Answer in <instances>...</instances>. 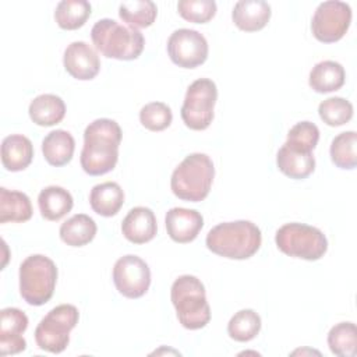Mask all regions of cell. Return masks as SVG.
Listing matches in <instances>:
<instances>
[{"mask_svg":"<svg viewBox=\"0 0 357 357\" xmlns=\"http://www.w3.org/2000/svg\"><path fill=\"white\" fill-rule=\"evenodd\" d=\"M346 78L344 68L340 63L333 60H324L317 63L310 73V86L318 93H328L343 86Z\"/></svg>","mask_w":357,"mask_h":357,"instance_id":"603a6c76","label":"cell"},{"mask_svg":"<svg viewBox=\"0 0 357 357\" xmlns=\"http://www.w3.org/2000/svg\"><path fill=\"white\" fill-rule=\"evenodd\" d=\"M120 18L130 26L146 28L151 26L158 15V7L151 0H135L121 3L119 7Z\"/></svg>","mask_w":357,"mask_h":357,"instance_id":"83f0119b","label":"cell"},{"mask_svg":"<svg viewBox=\"0 0 357 357\" xmlns=\"http://www.w3.org/2000/svg\"><path fill=\"white\" fill-rule=\"evenodd\" d=\"M319 139V130L311 121H300L287 132L284 145L298 152H312Z\"/></svg>","mask_w":357,"mask_h":357,"instance_id":"d6a6232c","label":"cell"},{"mask_svg":"<svg viewBox=\"0 0 357 357\" xmlns=\"http://www.w3.org/2000/svg\"><path fill=\"white\" fill-rule=\"evenodd\" d=\"M172 109L163 102L146 103L139 110V121L149 131H162L172 124Z\"/></svg>","mask_w":357,"mask_h":357,"instance_id":"836d02e7","label":"cell"},{"mask_svg":"<svg viewBox=\"0 0 357 357\" xmlns=\"http://www.w3.org/2000/svg\"><path fill=\"white\" fill-rule=\"evenodd\" d=\"M74 149L75 141L66 130L50 131L42 141V152L46 162L56 167L67 165L74 155Z\"/></svg>","mask_w":357,"mask_h":357,"instance_id":"ffe728a7","label":"cell"},{"mask_svg":"<svg viewBox=\"0 0 357 357\" xmlns=\"http://www.w3.org/2000/svg\"><path fill=\"white\" fill-rule=\"evenodd\" d=\"M165 223L169 237L176 243L185 244L197 238L204 226V218L195 209L172 208L166 213Z\"/></svg>","mask_w":357,"mask_h":357,"instance_id":"9a60e30c","label":"cell"},{"mask_svg":"<svg viewBox=\"0 0 357 357\" xmlns=\"http://www.w3.org/2000/svg\"><path fill=\"white\" fill-rule=\"evenodd\" d=\"M218 99L216 84L209 78L194 81L187 92L181 106V119L184 124L195 131L205 130L213 120V107Z\"/></svg>","mask_w":357,"mask_h":357,"instance_id":"9c48e42d","label":"cell"},{"mask_svg":"<svg viewBox=\"0 0 357 357\" xmlns=\"http://www.w3.org/2000/svg\"><path fill=\"white\" fill-rule=\"evenodd\" d=\"M158 225L152 209L145 206L132 208L123 219L121 231L134 244H145L156 236Z\"/></svg>","mask_w":357,"mask_h":357,"instance_id":"2e32d148","label":"cell"},{"mask_svg":"<svg viewBox=\"0 0 357 357\" xmlns=\"http://www.w3.org/2000/svg\"><path fill=\"white\" fill-rule=\"evenodd\" d=\"M121 128L112 119H96L84 131L81 167L89 176L112 172L119 159Z\"/></svg>","mask_w":357,"mask_h":357,"instance_id":"6da1fadb","label":"cell"},{"mask_svg":"<svg viewBox=\"0 0 357 357\" xmlns=\"http://www.w3.org/2000/svg\"><path fill=\"white\" fill-rule=\"evenodd\" d=\"M213 176L215 167L211 158L205 153H191L174 169L170 187L177 198L199 202L208 197Z\"/></svg>","mask_w":357,"mask_h":357,"instance_id":"277c9868","label":"cell"},{"mask_svg":"<svg viewBox=\"0 0 357 357\" xmlns=\"http://www.w3.org/2000/svg\"><path fill=\"white\" fill-rule=\"evenodd\" d=\"M63 64L66 71L75 79L88 81L98 75L100 70V61L98 53L82 40L70 43L63 56Z\"/></svg>","mask_w":357,"mask_h":357,"instance_id":"5bb4252c","label":"cell"},{"mask_svg":"<svg viewBox=\"0 0 357 357\" xmlns=\"http://www.w3.org/2000/svg\"><path fill=\"white\" fill-rule=\"evenodd\" d=\"M331 351L339 357H353L357 349V329L353 322H340L328 333Z\"/></svg>","mask_w":357,"mask_h":357,"instance_id":"f1b7e54d","label":"cell"},{"mask_svg":"<svg viewBox=\"0 0 357 357\" xmlns=\"http://www.w3.org/2000/svg\"><path fill=\"white\" fill-rule=\"evenodd\" d=\"M78 310L71 304L52 308L35 329L36 344L49 353H61L70 343V332L78 324Z\"/></svg>","mask_w":357,"mask_h":357,"instance_id":"ba28073f","label":"cell"},{"mask_svg":"<svg viewBox=\"0 0 357 357\" xmlns=\"http://www.w3.org/2000/svg\"><path fill=\"white\" fill-rule=\"evenodd\" d=\"M32 216L31 199L21 191L0 188V223L26 222Z\"/></svg>","mask_w":357,"mask_h":357,"instance_id":"d4e9b609","label":"cell"},{"mask_svg":"<svg viewBox=\"0 0 357 357\" xmlns=\"http://www.w3.org/2000/svg\"><path fill=\"white\" fill-rule=\"evenodd\" d=\"M38 205L42 216L47 220H60L74 205L71 194L59 185H49L39 192Z\"/></svg>","mask_w":357,"mask_h":357,"instance_id":"cb8c5ba5","label":"cell"},{"mask_svg":"<svg viewBox=\"0 0 357 357\" xmlns=\"http://www.w3.org/2000/svg\"><path fill=\"white\" fill-rule=\"evenodd\" d=\"M91 38L95 47L109 59L134 60L145 45L144 35L130 26L123 25L112 18H102L91 29Z\"/></svg>","mask_w":357,"mask_h":357,"instance_id":"3957f363","label":"cell"},{"mask_svg":"<svg viewBox=\"0 0 357 357\" xmlns=\"http://www.w3.org/2000/svg\"><path fill=\"white\" fill-rule=\"evenodd\" d=\"M89 204L93 212L100 216H114L124 204V192L114 181L96 184L89 194Z\"/></svg>","mask_w":357,"mask_h":357,"instance_id":"44dd1931","label":"cell"},{"mask_svg":"<svg viewBox=\"0 0 357 357\" xmlns=\"http://www.w3.org/2000/svg\"><path fill=\"white\" fill-rule=\"evenodd\" d=\"M278 169L290 178L301 180L308 177L315 169V159L312 152H298L287 148L284 144L276 155Z\"/></svg>","mask_w":357,"mask_h":357,"instance_id":"7402d4cb","label":"cell"},{"mask_svg":"<svg viewBox=\"0 0 357 357\" xmlns=\"http://www.w3.org/2000/svg\"><path fill=\"white\" fill-rule=\"evenodd\" d=\"M351 22V8L347 3L328 0L321 3L311 20V31L315 39L324 43L340 40Z\"/></svg>","mask_w":357,"mask_h":357,"instance_id":"30bf717a","label":"cell"},{"mask_svg":"<svg viewBox=\"0 0 357 357\" xmlns=\"http://www.w3.org/2000/svg\"><path fill=\"white\" fill-rule=\"evenodd\" d=\"M56 282V264L42 254L29 255L20 265V294L29 305L46 304L54 293Z\"/></svg>","mask_w":357,"mask_h":357,"instance_id":"8992f818","label":"cell"},{"mask_svg":"<svg viewBox=\"0 0 357 357\" xmlns=\"http://www.w3.org/2000/svg\"><path fill=\"white\" fill-rule=\"evenodd\" d=\"M275 243L283 254L307 261L322 258L328 250V240L319 229L297 222L279 227Z\"/></svg>","mask_w":357,"mask_h":357,"instance_id":"52a82bcc","label":"cell"},{"mask_svg":"<svg viewBox=\"0 0 357 357\" xmlns=\"http://www.w3.org/2000/svg\"><path fill=\"white\" fill-rule=\"evenodd\" d=\"M318 113L325 124L331 127H339L350 121L353 117V105L344 98L333 96L319 103Z\"/></svg>","mask_w":357,"mask_h":357,"instance_id":"1f68e13d","label":"cell"},{"mask_svg":"<svg viewBox=\"0 0 357 357\" xmlns=\"http://www.w3.org/2000/svg\"><path fill=\"white\" fill-rule=\"evenodd\" d=\"M96 223L85 213H77L60 226V238L71 247H82L91 243L96 234Z\"/></svg>","mask_w":357,"mask_h":357,"instance_id":"484cf974","label":"cell"},{"mask_svg":"<svg viewBox=\"0 0 357 357\" xmlns=\"http://www.w3.org/2000/svg\"><path fill=\"white\" fill-rule=\"evenodd\" d=\"M357 134L354 131H344L336 135L331 144V159L335 166L340 169H354L357 165Z\"/></svg>","mask_w":357,"mask_h":357,"instance_id":"4dcf8cb0","label":"cell"},{"mask_svg":"<svg viewBox=\"0 0 357 357\" xmlns=\"http://www.w3.org/2000/svg\"><path fill=\"white\" fill-rule=\"evenodd\" d=\"M259 331L261 317L250 308L236 312L227 324V333L236 342L252 340L259 333Z\"/></svg>","mask_w":357,"mask_h":357,"instance_id":"f546056e","label":"cell"},{"mask_svg":"<svg viewBox=\"0 0 357 357\" xmlns=\"http://www.w3.org/2000/svg\"><path fill=\"white\" fill-rule=\"evenodd\" d=\"M234 25L245 32L262 29L271 18V6L264 0H240L231 11Z\"/></svg>","mask_w":357,"mask_h":357,"instance_id":"e0dca14e","label":"cell"},{"mask_svg":"<svg viewBox=\"0 0 357 357\" xmlns=\"http://www.w3.org/2000/svg\"><path fill=\"white\" fill-rule=\"evenodd\" d=\"M170 60L183 68H195L208 59V42L195 29H176L167 40Z\"/></svg>","mask_w":357,"mask_h":357,"instance_id":"8fae6325","label":"cell"},{"mask_svg":"<svg viewBox=\"0 0 357 357\" xmlns=\"http://www.w3.org/2000/svg\"><path fill=\"white\" fill-rule=\"evenodd\" d=\"M113 282L124 297L139 298L148 291L151 284L149 266L137 255H124L114 264Z\"/></svg>","mask_w":357,"mask_h":357,"instance_id":"7c38bea8","label":"cell"},{"mask_svg":"<svg viewBox=\"0 0 357 357\" xmlns=\"http://www.w3.org/2000/svg\"><path fill=\"white\" fill-rule=\"evenodd\" d=\"M178 14L195 24H205L216 14V3L213 0H180L177 3Z\"/></svg>","mask_w":357,"mask_h":357,"instance_id":"e575fe53","label":"cell"},{"mask_svg":"<svg viewBox=\"0 0 357 357\" xmlns=\"http://www.w3.org/2000/svg\"><path fill=\"white\" fill-rule=\"evenodd\" d=\"M31 120L42 127L59 124L66 114V105L63 99L53 93H43L36 96L28 109Z\"/></svg>","mask_w":357,"mask_h":357,"instance_id":"d6986e66","label":"cell"},{"mask_svg":"<svg viewBox=\"0 0 357 357\" xmlns=\"http://www.w3.org/2000/svg\"><path fill=\"white\" fill-rule=\"evenodd\" d=\"M91 15V4L86 0H63L56 6L54 20L63 29L81 28Z\"/></svg>","mask_w":357,"mask_h":357,"instance_id":"4316f807","label":"cell"},{"mask_svg":"<svg viewBox=\"0 0 357 357\" xmlns=\"http://www.w3.org/2000/svg\"><path fill=\"white\" fill-rule=\"evenodd\" d=\"M28 328V317L24 311L8 307L0 312V354H17L26 349L22 333Z\"/></svg>","mask_w":357,"mask_h":357,"instance_id":"4fadbf2b","label":"cell"},{"mask_svg":"<svg viewBox=\"0 0 357 357\" xmlns=\"http://www.w3.org/2000/svg\"><path fill=\"white\" fill-rule=\"evenodd\" d=\"M170 298L178 322L185 329H201L211 319V308L202 282L192 275L178 276L172 284Z\"/></svg>","mask_w":357,"mask_h":357,"instance_id":"5b68a950","label":"cell"},{"mask_svg":"<svg viewBox=\"0 0 357 357\" xmlns=\"http://www.w3.org/2000/svg\"><path fill=\"white\" fill-rule=\"evenodd\" d=\"M33 158V145L21 134H11L1 142V163L8 172L26 169Z\"/></svg>","mask_w":357,"mask_h":357,"instance_id":"ac0fdd59","label":"cell"},{"mask_svg":"<svg viewBox=\"0 0 357 357\" xmlns=\"http://www.w3.org/2000/svg\"><path fill=\"white\" fill-rule=\"evenodd\" d=\"M259 227L250 220L219 223L206 236V247L229 259H247L261 247Z\"/></svg>","mask_w":357,"mask_h":357,"instance_id":"7a4b0ae2","label":"cell"}]
</instances>
